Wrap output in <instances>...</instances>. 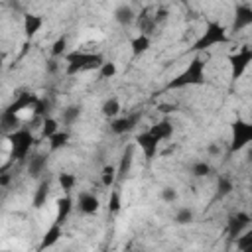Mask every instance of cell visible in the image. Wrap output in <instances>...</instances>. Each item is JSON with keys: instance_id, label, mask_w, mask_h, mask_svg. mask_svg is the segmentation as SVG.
Returning <instances> with one entry per match:
<instances>
[{"instance_id": "obj_1", "label": "cell", "mask_w": 252, "mask_h": 252, "mask_svg": "<svg viewBox=\"0 0 252 252\" xmlns=\"http://www.w3.org/2000/svg\"><path fill=\"white\" fill-rule=\"evenodd\" d=\"M205 57L203 55H195L189 65L179 73L175 75L169 83H167V89L173 91V89H185V87H199V85H205L207 83V75H205Z\"/></svg>"}, {"instance_id": "obj_2", "label": "cell", "mask_w": 252, "mask_h": 252, "mask_svg": "<svg viewBox=\"0 0 252 252\" xmlns=\"http://www.w3.org/2000/svg\"><path fill=\"white\" fill-rule=\"evenodd\" d=\"M230 41V35L226 32V28L220 24V22H207L205 26V32L201 33V37L189 47L193 53H201L213 45H220V43H228Z\"/></svg>"}, {"instance_id": "obj_3", "label": "cell", "mask_w": 252, "mask_h": 252, "mask_svg": "<svg viewBox=\"0 0 252 252\" xmlns=\"http://www.w3.org/2000/svg\"><path fill=\"white\" fill-rule=\"evenodd\" d=\"M63 57L67 61V67H65V73L67 75H79L83 71H93V69H98L104 63V59H102L100 53L73 51V53H65Z\"/></svg>"}, {"instance_id": "obj_4", "label": "cell", "mask_w": 252, "mask_h": 252, "mask_svg": "<svg viewBox=\"0 0 252 252\" xmlns=\"http://www.w3.org/2000/svg\"><path fill=\"white\" fill-rule=\"evenodd\" d=\"M6 140L10 142V156L18 161H24L35 144V136L32 134L30 128H18L10 134H6Z\"/></svg>"}, {"instance_id": "obj_5", "label": "cell", "mask_w": 252, "mask_h": 252, "mask_svg": "<svg viewBox=\"0 0 252 252\" xmlns=\"http://www.w3.org/2000/svg\"><path fill=\"white\" fill-rule=\"evenodd\" d=\"M248 144H252V122H246L244 118H234L230 124V154L244 150Z\"/></svg>"}, {"instance_id": "obj_6", "label": "cell", "mask_w": 252, "mask_h": 252, "mask_svg": "<svg viewBox=\"0 0 252 252\" xmlns=\"http://www.w3.org/2000/svg\"><path fill=\"white\" fill-rule=\"evenodd\" d=\"M250 63H252V47L242 45L236 53H232V55L228 57V65H230V79H232V81H238V79L246 73V69L250 67Z\"/></svg>"}, {"instance_id": "obj_7", "label": "cell", "mask_w": 252, "mask_h": 252, "mask_svg": "<svg viewBox=\"0 0 252 252\" xmlns=\"http://www.w3.org/2000/svg\"><path fill=\"white\" fill-rule=\"evenodd\" d=\"M250 222H252V219H250V215L244 213V211H238V213L230 215V217H228V224H226V234H228V238H230V240H236V238L250 226Z\"/></svg>"}, {"instance_id": "obj_8", "label": "cell", "mask_w": 252, "mask_h": 252, "mask_svg": "<svg viewBox=\"0 0 252 252\" xmlns=\"http://www.w3.org/2000/svg\"><path fill=\"white\" fill-rule=\"evenodd\" d=\"M140 118H142V112H130V114H126V116H122V118H112L110 130H112V134H116V136L128 134L130 130H134V128L138 126Z\"/></svg>"}, {"instance_id": "obj_9", "label": "cell", "mask_w": 252, "mask_h": 252, "mask_svg": "<svg viewBox=\"0 0 252 252\" xmlns=\"http://www.w3.org/2000/svg\"><path fill=\"white\" fill-rule=\"evenodd\" d=\"M248 26H252V6L250 4H238L234 8V18H232L230 32L236 33V32H240Z\"/></svg>"}, {"instance_id": "obj_10", "label": "cell", "mask_w": 252, "mask_h": 252, "mask_svg": "<svg viewBox=\"0 0 252 252\" xmlns=\"http://www.w3.org/2000/svg\"><path fill=\"white\" fill-rule=\"evenodd\" d=\"M136 144L142 148V152H144V156H146V159H148V161L156 158V154H158V146H159V140H158L150 130L140 132V134L136 136Z\"/></svg>"}, {"instance_id": "obj_11", "label": "cell", "mask_w": 252, "mask_h": 252, "mask_svg": "<svg viewBox=\"0 0 252 252\" xmlns=\"http://www.w3.org/2000/svg\"><path fill=\"white\" fill-rule=\"evenodd\" d=\"M37 100H39V96H37V94L24 91V93L16 94V98L6 106V110L16 112V114H18V112H22V110H28V108H32V110H33V106L37 104Z\"/></svg>"}, {"instance_id": "obj_12", "label": "cell", "mask_w": 252, "mask_h": 252, "mask_svg": "<svg viewBox=\"0 0 252 252\" xmlns=\"http://www.w3.org/2000/svg\"><path fill=\"white\" fill-rule=\"evenodd\" d=\"M136 28L140 33H146V35H152L158 28V22H156V12L152 8H144L138 16H136Z\"/></svg>"}, {"instance_id": "obj_13", "label": "cell", "mask_w": 252, "mask_h": 252, "mask_svg": "<svg viewBox=\"0 0 252 252\" xmlns=\"http://www.w3.org/2000/svg\"><path fill=\"white\" fill-rule=\"evenodd\" d=\"M77 207L83 215H94L100 209V201L94 193H81L77 199Z\"/></svg>"}, {"instance_id": "obj_14", "label": "cell", "mask_w": 252, "mask_h": 252, "mask_svg": "<svg viewBox=\"0 0 252 252\" xmlns=\"http://www.w3.org/2000/svg\"><path fill=\"white\" fill-rule=\"evenodd\" d=\"M132 163H134V144L126 146L124 152H122V156H120V161L116 165V169H118V181L126 179V175L132 169Z\"/></svg>"}, {"instance_id": "obj_15", "label": "cell", "mask_w": 252, "mask_h": 252, "mask_svg": "<svg viewBox=\"0 0 252 252\" xmlns=\"http://www.w3.org/2000/svg\"><path fill=\"white\" fill-rule=\"evenodd\" d=\"M63 236V228H61V222H55L53 220V224L45 230V234H43V238H41V242H39V246H37V250H45V248H51L53 244H57L59 242V238Z\"/></svg>"}, {"instance_id": "obj_16", "label": "cell", "mask_w": 252, "mask_h": 252, "mask_svg": "<svg viewBox=\"0 0 252 252\" xmlns=\"http://www.w3.org/2000/svg\"><path fill=\"white\" fill-rule=\"evenodd\" d=\"M55 207H57V213H55V222H65L67 220V217L71 215V211H73V199H71V195L69 193H65L63 197H59L57 201H55Z\"/></svg>"}, {"instance_id": "obj_17", "label": "cell", "mask_w": 252, "mask_h": 252, "mask_svg": "<svg viewBox=\"0 0 252 252\" xmlns=\"http://www.w3.org/2000/svg\"><path fill=\"white\" fill-rule=\"evenodd\" d=\"M43 26V18L37 14H26L24 16V35L26 39H32Z\"/></svg>"}, {"instance_id": "obj_18", "label": "cell", "mask_w": 252, "mask_h": 252, "mask_svg": "<svg viewBox=\"0 0 252 252\" xmlns=\"http://www.w3.org/2000/svg\"><path fill=\"white\" fill-rule=\"evenodd\" d=\"M150 45H152V37L146 35V33H138V35L132 37V41H130L132 57H134V59H136V57H142V55L150 49Z\"/></svg>"}, {"instance_id": "obj_19", "label": "cell", "mask_w": 252, "mask_h": 252, "mask_svg": "<svg viewBox=\"0 0 252 252\" xmlns=\"http://www.w3.org/2000/svg\"><path fill=\"white\" fill-rule=\"evenodd\" d=\"M150 132H152L159 142H163V140H169V138H171V134H173V124H171L169 118H161L159 122H156V124L150 128Z\"/></svg>"}, {"instance_id": "obj_20", "label": "cell", "mask_w": 252, "mask_h": 252, "mask_svg": "<svg viewBox=\"0 0 252 252\" xmlns=\"http://www.w3.org/2000/svg\"><path fill=\"white\" fill-rule=\"evenodd\" d=\"M49 187H51V179H41L39 181L37 189L33 191V199H32V205L35 209H39V207H43L47 203V197H49V191H51Z\"/></svg>"}, {"instance_id": "obj_21", "label": "cell", "mask_w": 252, "mask_h": 252, "mask_svg": "<svg viewBox=\"0 0 252 252\" xmlns=\"http://www.w3.org/2000/svg\"><path fill=\"white\" fill-rule=\"evenodd\" d=\"M45 165H47V154H35V156H32L30 161H28V173H30L32 177H39V175L43 173Z\"/></svg>"}, {"instance_id": "obj_22", "label": "cell", "mask_w": 252, "mask_h": 252, "mask_svg": "<svg viewBox=\"0 0 252 252\" xmlns=\"http://www.w3.org/2000/svg\"><path fill=\"white\" fill-rule=\"evenodd\" d=\"M114 20H116L120 26H130L132 22H136V14H134V10H132L130 6L122 4V6H118V8L114 10Z\"/></svg>"}, {"instance_id": "obj_23", "label": "cell", "mask_w": 252, "mask_h": 252, "mask_svg": "<svg viewBox=\"0 0 252 252\" xmlns=\"http://www.w3.org/2000/svg\"><path fill=\"white\" fill-rule=\"evenodd\" d=\"M0 124H2V130H4L6 134H10V132H14V130L20 128V116H18L16 112L4 110L2 116H0Z\"/></svg>"}, {"instance_id": "obj_24", "label": "cell", "mask_w": 252, "mask_h": 252, "mask_svg": "<svg viewBox=\"0 0 252 252\" xmlns=\"http://www.w3.org/2000/svg\"><path fill=\"white\" fill-rule=\"evenodd\" d=\"M55 132H59V120L53 118V116L41 118V132H39V138H41V140H49Z\"/></svg>"}, {"instance_id": "obj_25", "label": "cell", "mask_w": 252, "mask_h": 252, "mask_svg": "<svg viewBox=\"0 0 252 252\" xmlns=\"http://www.w3.org/2000/svg\"><path fill=\"white\" fill-rule=\"evenodd\" d=\"M118 181V169L116 165H104L100 169V183L106 189H112V185Z\"/></svg>"}, {"instance_id": "obj_26", "label": "cell", "mask_w": 252, "mask_h": 252, "mask_svg": "<svg viewBox=\"0 0 252 252\" xmlns=\"http://www.w3.org/2000/svg\"><path fill=\"white\" fill-rule=\"evenodd\" d=\"M100 112H102V116H106V118H116L118 112H120V100H118L116 96L106 98V100L102 102V106H100Z\"/></svg>"}, {"instance_id": "obj_27", "label": "cell", "mask_w": 252, "mask_h": 252, "mask_svg": "<svg viewBox=\"0 0 252 252\" xmlns=\"http://www.w3.org/2000/svg\"><path fill=\"white\" fill-rule=\"evenodd\" d=\"M47 142H49V152H57V150H61V148H65L69 144V132L67 130H59Z\"/></svg>"}, {"instance_id": "obj_28", "label": "cell", "mask_w": 252, "mask_h": 252, "mask_svg": "<svg viewBox=\"0 0 252 252\" xmlns=\"http://www.w3.org/2000/svg\"><path fill=\"white\" fill-rule=\"evenodd\" d=\"M236 248L242 252H252V226H248L236 240H234Z\"/></svg>"}, {"instance_id": "obj_29", "label": "cell", "mask_w": 252, "mask_h": 252, "mask_svg": "<svg viewBox=\"0 0 252 252\" xmlns=\"http://www.w3.org/2000/svg\"><path fill=\"white\" fill-rule=\"evenodd\" d=\"M57 183H59V187L65 191V193H71L73 189H75V183H77V177L73 175V173H67V171H61L59 175H57Z\"/></svg>"}, {"instance_id": "obj_30", "label": "cell", "mask_w": 252, "mask_h": 252, "mask_svg": "<svg viewBox=\"0 0 252 252\" xmlns=\"http://www.w3.org/2000/svg\"><path fill=\"white\" fill-rule=\"evenodd\" d=\"M232 189H234V185H232V181L228 177H224V175L219 177V181H217V199H222V197L230 195Z\"/></svg>"}, {"instance_id": "obj_31", "label": "cell", "mask_w": 252, "mask_h": 252, "mask_svg": "<svg viewBox=\"0 0 252 252\" xmlns=\"http://www.w3.org/2000/svg\"><path fill=\"white\" fill-rule=\"evenodd\" d=\"M81 116V106H67L63 112H61V118H63V124H73L77 118Z\"/></svg>"}, {"instance_id": "obj_32", "label": "cell", "mask_w": 252, "mask_h": 252, "mask_svg": "<svg viewBox=\"0 0 252 252\" xmlns=\"http://www.w3.org/2000/svg\"><path fill=\"white\" fill-rule=\"evenodd\" d=\"M211 171H213V167L207 161H195L191 165V173L195 177H207V175H211Z\"/></svg>"}, {"instance_id": "obj_33", "label": "cell", "mask_w": 252, "mask_h": 252, "mask_svg": "<svg viewBox=\"0 0 252 252\" xmlns=\"http://www.w3.org/2000/svg\"><path fill=\"white\" fill-rule=\"evenodd\" d=\"M65 49H67V35H61L53 41L51 45V55L53 57H63L65 55Z\"/></svg>"}, {"instance_id": "obj_34", "label": "cell", "mask_w": 252, "mask_h": 252, "mask_svg": "<svg viewBox=\"0 0 252 252\" xmlns=\"http://www.w3.org/2000/svg\"><path fill=\"white\" fill-rule=\"evenodd\" d=\"M120 209H122L120 193H118V189H112V191H110V199H108V211H110L112 215H116Z\"/></svg>"}, {"instance_id": "obj_35", "label": "cell", "mask_w": 252, "mask_h": 252, "mask_svg": "<svg viewBox=\"0 0 252 252\" xmlns=\"http://www.w3.org/2000/svg\"><path fill=\"white\" fill-rule=\"evenodd\" d=\"M98 75H100V79H112V77L116 75V63L104 61V63L98 67Z\"/></svg>"}, {"instance_id": "obj_36", "label": "cell", "mask_w": 252, "mask_h": 252, "mask_svg": "<svg viewBox=\"0 0 252 252\" xmlns=\"http://www.w3.org/2000/svg\"><path fill=\"white\" fill-rule=\"evenodd\" d=\"M47 112H49V100H47V98H39L37 104L33 106V114H35V118H45V116H49Z\"/></svg>"}, {"instance_id": "obj_37", "label": "cell", "mask_w": 252, "mask_h": 252, "mask_svg": "<svg viewBox=\"0 0 252 252\" xmlns=\"http://www.w3.org/2000/svg\"><path fill=\"white\" fill-rule=\"evenodd\" d=\"M191 220H193V211H191V209L183 207V209H179V211L175 213V222H177V224H189Z\"/></svg>"}, {"instance_id": "obj_38", "label": "cell", "mask_w": 252, "mask_h": 252, "mask_svg": "<svg viewBox=\"0 0 252 252\" xmlns=\"http://www.w3.org/2000/svg\"><path fill=\"white\" fill-rule=\"evenodd\" d=\"M161 199H163L165 203H173V201L177 199V191H175L173 187H163V189H161Z\"/></svg>"}, {"instance_id": "obj_39", "label": "cell", "mask_w": 252, "mask_h": 252, "mask_svg": "<svg viewBox=\"0 0 252 252\" xmlns=\"http://www.w3.org/2000/svg\"><path fill=\"white\" fill-rule=\"evenodd\" d=\"M175 108H177V104H158V110L159 112H165V114L167 112H173Z\"/></svg>"}, {"instance_id": "obj_40", "label": "cell", "mask_w": 252, "mask_h": 252, "mask_svg": "<svg viewBox=\"0 0 252 252\" xmlns=\"http://www.w3.org/2000/svg\"><path fill=\"white\" fill-rule=\"evenodd\" d=\"M165 18H167V12L165 10H156V22L158 24H161Z\"/></svg>"}, {"instance_id": "obj_41", "label": "cell", "mask_w": 252, "mask_h": 252, "mask_svg": "<svg viewBox=\"0 0 252 252\" xmlns=\"http://www.w3.org/2000/svg\"><path fill=\"white\" fill-rule=\"evenodd\" d=\"M55 71H57V61L55 59L47 61V73H55Z\"/></svg>"}, {"instance_id": "obj_42", "label": "cell", "mask_w": 252, "mask_h": 252, "mask_svg": "<svg viewBox=\"0 0 252 252\" xmlns=\"http://www.w3.org/2000/svg\"><path fill=\"white\" fill-rule=\"evenodd\" d=\"M8 183H10V173H2V175H0V185L6 187Z\"/></svg>"}, {"instance_id": "obj_43", "label": "cell", "mask_w": 252, "mask_h": 252, "mask_svg": "<svg viewBox=\"0 0 252 252\" xmlns=\"http://www.w3.org/2000/svg\"><path fill=\"white\" fill-rule=\"evenodd\" d=\"M248 159L252 161V148H250V152H248Z\"/></svg>"}]
</instances>
